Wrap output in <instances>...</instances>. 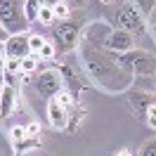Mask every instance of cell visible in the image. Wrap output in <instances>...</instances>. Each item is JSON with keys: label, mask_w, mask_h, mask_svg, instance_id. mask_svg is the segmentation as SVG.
Masks as SVG:
<instances>
[{"label": "cell", "mask_w": 156, "mask_h": 156, "mask_svg": "<svg viewBox=\"0 0 156 156\" xmlns=\"http://www.w3.org/2000/svg\"><path fill=\"white\" fill-rule=\"evenodd\" d=\"M118 66L130 71L133 76H154L156 73V55L149 52V50H142V48H133L128 52H114Z\"/></svg>", "instance_id": "2"}, {"label": "cell", "mask_w": 156, "mask_h": 156, "mask_svg": "<svg viewBox=\"0 0 156 156\" xmlns=\"http://www.w3.org/2000/svg\"><path fill=\"white\" fill-rule=\"evenodd\" d=\"M29 45H31V52H38L45 45V38L43 36H29Z\"/></svg>", "instance_id": "24"}, {"label": "cell", "mask_w": 156, "mask_h": 156, "mask_svg": "<svg viewBox=\"0 0 156 156\" xmlns=\"http://www.w3.org/2000/svg\"><path fill=\"white\" fill-rule=\"evenodd\" d=\"M147 26H156V5H154V10H151V14L147 17Z\"/></svg>", "instance_id": "27"}, {"label": "cell", "mask_w": 156, "mask_h": 156, "mask_svg": "<svg viewBox=\"0 0 156 156\" xmlns=\"http://www.w3.org/2000/svg\"><path fill=\"white\" fill-rule=\"evenodd\" d=\"M137 156H156V137H151V140H147L144 144L140 147V151H137Z\"/></svg>", "instance_id": "21"}, {"label": "cell", "mask_w": 156, "mask_h": 156, "mask_svg": "<svg viewBox=\"0 0 156 156\" xmlns=\"http://www.w3.org/2000/svg\"><path fill=\"white\" fill-rule=\"evenodd\" d=\"M144 123L151 130H156V104H151V107L147 109V114H144Z\"/></svg>", "instance_id": "22"}, {"label": "cell", "mask_w": 156, "mask_h": 156, "mask_svg": "<svg viewBox=\"0 0 156 156\" xmlns=\"http://www.w3.org/2000/svg\"><path fill=\"white\" fill-rule=\"evenodd\" d=\"M126 95H128V107L133 111V116L144 123V114L151 104H156V95L154 92H147V90H137V88L135 90L130 88Z\"/></svg>", "instance_id": "7"}, {"label": "cell", "mask_w": 156, "mask_h": 156, "mask_svg": "<svg viewBox=\"0 0 156 156\" xmlns=\"http://www.w3.org/2000/svg\"><path fill=\"white\" fill-rule=\"evenodd\" d=\"M111 26L121 31H128L130 36H144L147 33V21L140 17V12L135 10L133 2H123L116 10V14L111 17Z\"/></svg>", "instance_id": "5"}, {"label": "cell", "mask_w": 156, "mask_h": 156, "mask_svg": "<svg viewBox=\"0 0 156 156\" xmlns=\"http://www.w3.org/2000/svg\"><path fill=\"white\" fill-rule=\"evenodd\" d=\"M7 59V52H5V43H0V66H2V62Z\"/></svg>", "instance_id": "29"}, {"label": "cell", "mask_w": 156, "mask_h": 156, "mask_svg": "<svg viewBox=\"0 0 156 156\" xmlns=\"http://www.w3.org/2000/svg\"><path fill=\"white\" fill-rule=\"evenodd\" d=\"M135 48V36H130L128 31H121V29H114L111 31V36L107 38V43H104V50H109V52H128V50Z\"/></svg>", "instance_id": "10"}, {"label": "cell", "mask_w": 156, "mask_h": 156, "mask_svg": "<svg viewBox=\"0 0 156 156\" xmlns=\"http://www.w3.org/2000/svg\"><path fill=\"white\" fill-rule=\"evenodd\" d=\"M83 19H66V21H57L52 24V40H55V48H57V55H69L78 50L80 40H83Z\"/></svg>", "instance_id": "3"}, {"label": "cell", "mask_w": 156, "mask_h": 156, "mask_svg": "<svg viewBox=\"0 0 156 156\" xmlns=\"http://www.w3.org/2000/svg\"><path fill=\"white\" fill-rule=\"evenodd\" d=\"M26 135H31V137H40V126L36 123V121H31V123H26Z\"/></svg>", "instance_id": "25"}, {"label": "cell", "mask_w": 156, "mask_h": 156, "mask_svg": "<svg viewBox=\"0 0 156 156\" xmlns=\"http://www.w3.org/2000/svg\"><path fill=\"white\" fill-rule=\"evenodd\" d=\"M64 2H66L71 10H78V7H85L88 5V0H64Z\"/></svg>", "instance_id": "26"}, {"label": "cell", "mask_w": 156, "mask_h": 156, "mask_svg": "<svg viewBox=\"0 0 156 156\" xmlns=\"http://www.w3.org/2000/svg\"><path fill=\"white\" fill-rule=\"evenodd\" d=\"M40 7H43V0H24V14H26V21H29V24H36V21H38Z\"/></svg>", "instance_id": "14"}, {"label": "cell", "mask_w": 156, "mask_h": 156, "mask_svg": "<svg viewBox=\"0 0 156 156\" xmlns=\"http://www.w3.org/2000/svg\"><path fill=\"white\" fill-rule=\"evenodd\" d=\"M26 137V128L24 126H14L10 130V142H19V140H24Z\"/></svg>", "instance_id": "23"}, {"label": "cell", "mask_w": 156, "mask_h": 156, "mask_svg": "<svg viewBox=\"0 0 156 156\" xmlns=\"http://www.w3.org/2000/svg\"><path fill=\"white\" fill-rule=\"evenodd\" d=\"M0 92H2V78H0Z\"/></svg>", "instance_id": "34"}, {"label": "cell", "mask_w": 156, "mask_h": 156, "mask_svg": "<svg viewBox=\"0 0 156 156\" xmlns=\"http://www.w3.org/2000/svg\"><path fill=\"white\" fill-rule=\"evenodd\" d=\"M0 24L10 36L26 33L29 21L24 14V0H0Z\"/></svg>", "instance_id": "4"}, {"label": "cell", "mask_w": 156, "mask_h": 156, "mask_svg": "<svg viewBox=\"0 0 156 156\" xmlns=\"http://www.w3.org/2000/svg\"><path fill=\"white\" fill-rule=\"evenodd\" d=\"M5 52H7V57H17V59L29 57V55H31L29 36H26V33H17V36H10V40L5 43Z\"/></svg>", "instance_id": "11"}, {"label": "cell", "mask_w": 156, "mask_h": 156, "mask_svg": "<svg viewBox=\"0 0 156 156\" xmlns=\"http://www.w3.org/2000/svg\"><path fill=\"white\" fill-rule=\"evenodd\" d=\"M57 2H64V0H43V5H50V7H55Z\"/></svg>", "instance_id": "30"}, {"label": "cell", "mask_w": 156, "mask_h": 156, "mask_svg": "<svg viewBox=\"0 0 156 156\" xmlns=\"http://www.w3.org/2000/svg\"><path fill=\"white\" fill-rule=\"evenodd\" d=\"M133 5H135V10L140 12V17L147 21V17L151 14V10H154L156 0H133Z\"/></svg>", "instance_id": "17"}, {"label": "cell", "mask_w": 156, "mask_h": 156, "mask_svg": "<svg viewBox=\"0 0 156 156\" xmlns=\"http://www.w3.org/2000/svg\"><path fill=\"white\" fill-rule=\"evenodd\" d=\"M149 29H151V33H154V38H156V26H149Z\"/></svg>", "instance_id": "33"}, {"label": "cell", "mask_w": 156, "mask_h": 156, "mask_svg": "<svg viewBox=\"0 0 156 156\" xmlns=\"http://www.w3.org/2000/svg\"><path fill=\"white\" fill-rule=\"evenodd\" d=\"M111 31H114V26L107 24V21H90V24L83 26V40L80 43H88L92 48H104Z\"/></svg>", "instance_id": "8"}, {"label": "cell", "mask_w": 156, "mask_h": 156, "mask_svg": "<svg viewBox=\"0 0 156 156\" xmlns=\"http://www.w3.org/2000/svg\"><path fill=\"white\" fill-rule=\"evenodd\" d=\"M116 156H133V151H130V149H121Z\"/></svg>", "instance_id": "31"}, {"label": "cell", "mask_w": 156, "mask_h": 156, "mask_svg": "<svg viewBox=\"0 0 156 156\" xmlns=\"http://www.w3.org/2000/svg\"><path fill=\"white\" fill-rule=\"evenodd\" d=\"M17 104H19V88L10 85V83H2V92H0V121H7Z\"/></svg>", "instance_id": "9"}, {"label": "cell", "mask_w": 156, "mask_h": 156, "mask_svg": "<svg viewBox=\"0 0 156 156\" xmlns=\"http://www.w3.org/2000/svg\"><path fill=\"white\" fill-rule=\"evenodd\" d=\"M78 52H80L83 69L95 88H99L107 95H121V92H128L133 88L135 76L118 66L114 52H109L104 48H92L88 43H80Z\"/></svg>", "instance_id": "1"}, {"label": "cell", "mask_w": 156, "mask_h": 156, "mask_svg": "<svg viewBox=\"0 0 156 156\" xmlns=\"http://www.w3.org/2000/svg\"><path fill=\"white\" fill-rule=\"evenodd\" d=\"M38 21L43 24V26H52V24L57 21V19H55V10H52L50 5H43L40 12H38Z\"/></svg>", "instance_id": "19"}, {"label": "cell", "mask_w": 156, "mask_h": 156, "mask_svg": "<svg viewBox=\"0 0 156 156\" xmlns=\"http://www.w3.org/2000/svg\"><path fill=\"white\" fill-rule=\"evenodd\" d=\"M52 10H55V19L57 21H66L69 17H71V7H69L66 2H57Z\"/></svg>", "instance_id": "20"}, {"label": "cell", "mask_w": 156, "mask_h": 156, "mask_svg": "<svg viewBox=\"0 0 156 156\" xmlns=\"http://www.w3.org/2000/svg\"><path fill=\"white\" fill-rule=\"evenodd\" d=\"M38 147H40V137L26 135L24 140H19V142H12V154L14 156H24L29 149H38Z\"/></svg>", "instance_id": "13"}, {"label": "cell", "mask_w": 156, "mask_h": 156, "mask_svg": "<svg viewBox=\"0 0 156 156\" xmlns=\"http://www.w3.org/2000/svg\"><path fill=\"white\" fill-rule=\"evenodd\" d=\"M154 80H156V73H154Z\"/></svg>", "instance_id": "36"}, {"label": "cell", "mask_w": 156, "mask_h": 156, "mask_svg": "<svg viewBox=\"0 0 156 156\" xmlns=\"http://www.w3.org/2000/svg\"><path fill=\"white\" fill-rule=\"evenodd\" d=\"M64 90V78L59 73V69H48V71H40V76L36 78V92L40 97H55L57 92Z\"/></svg>", "instance_id": "6"}, {"label": "cell", "mask_w": 156, "mask_h": 156, "mask_svg": "<svg viewBox=\"0 0 156 156\" xmlns=\"http://www.w3.org/2000/svg\"><path fill=\"white\" fill-rule=\"evenodd\" d=\"M33 55H38L40 62H50V59H55V57H57V48H55V43L45 40V45H43L38 52H33Z\"/></svg>", "instance_id": "16"}, {"label": "cell", "mask_w": 156, "mask_h": 156, "mask_svg": "<svg viewBox=\"0 0 156 156\" xmlns=\"http://www.w3.org/2000/svg\"><path fill=\"white\" fill-rule=\"evenodd\" d=\"M38 64H40V59H38V55H33V52H31L29 57H24L21 59V76L36 73V71H38Z\"/></svg>", "instance_id": "15"}, {"label": "cell", "mask_w": 156, "mask_h": 156, "mask_svg": "<svg viewBox=\"0 0 156 156\" xmlns=\"http://www.w3.org/2000/svg\"><path fill=\"white\" fill-rule=\"evenodd\" d=\"M7 40H10V33H7V31H5V26L0 24V43H7Z\"/></svg>", "instance_id": "28"}, {"label": "cell", "mask_w": 156, "mask_h": 156, "mask_svg": "<svg viewBox=\"0 0 156 156\" xmlns=\"http://www.w3.org/2000/svg\"><path fill=\"white\" fill-rule=\"evenodd\" d=\"M99 2H104V5H109V2H116V0H99Z\"/></svg>", "instance_id": "32"}, {"label": "cell", "mask_w": 156, "mask_h": 156, "mask_svg": "<svg viewBox=\"0 0 156 156\" xmlns=\"http://www.w3.org/2000/svg\"><path fill=\"white\" fill-rule=\"evenodd\" d=\"M48 121L52 128H57V130H66V123H69V109L62 107L55 97H50L48 102Z\"/></svg>", "instance_id": "12"}, {"label": "cell", "mask_w": 156, "mask_h": 156, "mask_svg": "<svg viewBox=\"0 0 156 156\" xmlns=\"http://www.w3.org/2000/svg\"><path fill=\"white\" fill-rule=\"evenodd\" d=\"M0 73H2V66H0Z\"/></svg>", "instance_id": "35"}, {"label": "cell", "mask_w": 156, "mask_h": 156, "mask_svg": "<svg viewBox=\"0 0 156 156\" xmlns=\"http://www.w3.org/2000/svg\"><path fill=\"white\" fill-rule=\"evenodd\" d=\"M2 73H14V76H21V59L7 57L5 62H2Z\"/></svg>", "instance_id": "18"}]
</instances>
